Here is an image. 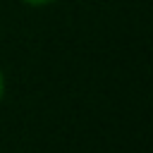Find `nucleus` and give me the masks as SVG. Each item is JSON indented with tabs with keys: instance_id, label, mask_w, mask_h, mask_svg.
<instances>
[{
	"instance_id": "1",
	"label": "nucleus",
	"mask_w": 153,
	"mask_h": 153,
	"mask_svg": "<svg viewBox=\"0 0 153 153\" xmlns=\"http://www.w3.org/2000/svg\"><path fill=\"white\" fill-rule=\"evenodd\" d=\"M19 2H24V5H29V7H48V5H53V2H57V0H19Z\"/></svg>"
},
{
	"instance_id": "2",
	"label": "nucleus",
	"mask_w": 153,
	"mask_h": 153,
	"mask_svg": "<svg viewBox=\"0 0 153 153\" xmlns=\"http://www.w3.org/2000/svg\"><path fill=\"white\" fill-rule=\"evenodd\" d=\"M5 98V72H2V67H0V100Z\"/></svg>"
}]
</instances>
